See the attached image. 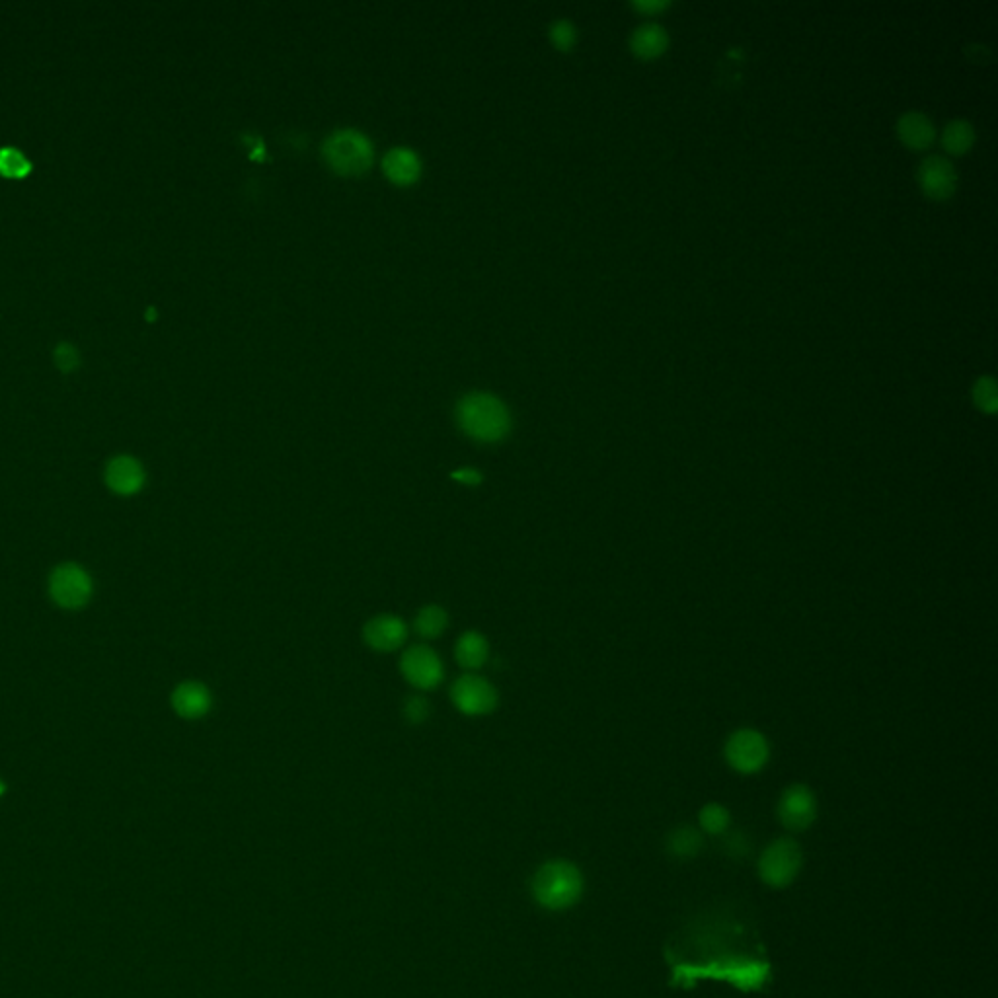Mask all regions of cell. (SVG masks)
<instances>
[{
	"mask_svg": "<svg viewBox=\"0 0 998 998\" xmlns=\"http://www.w3.org/2000/svg\"><path fill=\"white\" fill-rule=\"evenodd\" d=\"M457 422L462 433L478 443H498L511 429L509 410L488 392L466 394L457 404Z\"/></svg>",
	"mask_w": 998,
	"mask_h": 998,
	"instance_id": "cell-1",
	"label": "cell"
},
{
	"mask_svg": "<svg viewBox=\"0 0 998 998\" xmlns=\"http://www.w3.org/2000/svg\"><path fill=\"white\" fill-rule=\"evenodd\" d=\"M583 891V878L574 864L554 860L544 864L535 876L533 893L538 905L562 911L576 905Z\"/></svg>",
	"mask_w": 998,
	"mask_h": 998,
	"instance_id": "cell-2",
	"label": "cell"
},
{
	"mask_svg": "<svg viewBox=\"0 0 998 998\" xmlns=\"http://www.w3.org/2000/svg\"><path fill=\"white\" fill-rule=\"evenodd\" d=\"M322 154L334 172L342 176H359L371 168L375 149L361 131L340 129L324 141Z\"/></svg>",
	"mask_w": 998,
	"mask_h": 998,
	"instance_id": "cell-3",
	"label": "cell"
},
{
	"mask_svg": "<svg viewBox=\"0 0 998 998\" xmlns=\"http://www.w3.org/2000/svg\"><path fill=\"white\" fill-rule=\"evenodd\" d=\"M802 860V848L796 841L778 839L765 848L759 860L761 880L770 887H786L798 878Z\"/></svg>",
	"mask_w": 998,
	"mask_h": 998,
	"instance_id": "cell-4",
	"label": "cell"
},
{
	"mask_svg": "<svg viewBox=\"0 0 998 998\" xmlns=\"http://www.w3.org/2000/svg\"><path fill=\"white\" fill-rule=\"evenodd\" d=\"M726 761L739 774H755L767 767L770 745L761 731L743 728L731 733L726 743Z\"/></svg>",
	"mask_w": 998,
	"mask_h": 998,
	"instance_id": "cell-5",
	"label": "cell"
},
{
	"mask_svg": "<svg viewBox=\"0 0 998 998\" xmlns=\"http://www.w3.org/2000/svg\"><path fill=\"white\" fill-rule=\"evenodd\" d=\"M451 698L457 710L466 716H486L498 706V692L482 677L464 675L455 681Z\"/></svg>",
	"mask_w": 998,
	"mask_h": 998,
	"instance_id": "cell-6",
	"label": "cell"
},
{
	"mask_svg": "<svg viewBox=\"0 0 998 998\" xmlns=\"http://www.w3.org/2000/svg\"><path fill=\"white\" fill-rule=\"evenodd\" d=\"M404 679L418 691H431L443 681V663L439 655L427 646H414L400 659Z\"/></svg>",
	"mask_w": 998,
	"mask_h": 998,
	"instance_id": "cell-7",
	"label": "cell"
},
{
	"mask_svg": "<svg viewBox=\"0 0 998 998\" xmlns=\"http://www.w3.org/2000/svg\"><path fill=\"white\" fill-rule=\"evenodd\" d=\"M49 591L57 605L65 609H78L90 599L92 583L82 568L75 564H65L51 574Z\"/></svg>",
	"mask_w": 998,
	"mask_h": 998,
	"instance_id": "cell-8",
	"label": "cell"
},
{
	"mask_svg": "<svg viewBox=\"0 0 998 998\" xmlns=\"http://www.w3.org/2000/svg\"><path fill=\"white\" fill-rule=\"evenodd\" d=\"M817 815L815 794L806 784L788 786L778 800V819L790 831H806Z\"/></svg>",
	"mask_w": 998,
	"mask_h": 998,
	"instance_id": "cell-9",
	"label": "cell"
},
{
	"mask_svg": "<svg viewBox=\"0 0 998 998\" xmlns=\"http://www.w3.org/2000/svg\"><path fill=\"white\" fill-rule=\"evenodd\" d=\"M919 184L930 199L944 201L956 192L958 174L946 156H926L919 168Z\"/></svg>",
	"mask_w": 998,
	"mask_h": 998,
	"instance_id": "cell-10",
	"label": "cell"
},
{
	"mask_svg": "<svg viewBox=\"0 0 998 998\" xmlns=\"http://www.w3.org/2000/svg\"><path fill=\"white\" fill-rule=\"evenodd\" d=\"M363 638L367 646L375 652H396L404 646L408 638V628L402 618L394 615H379L365 624Z\"/></svg>",
	"mask_w": 998,
	"mask_h": 998,
	"instance_id": "cell-11",
	"label": "cell"
},
{
	"mask_svg": "<svg viewBox=\"0 0 998 998\" xmlns=\"http://www.w3.org/2000/svg\"><path fill=\"white\" fill-rule=\"evenodd\" d=\"M383 170L386 178L392 184L412 186L414 182H418V178L422 174V160L414 151H410L406 147H398V149L388 151L384 156Z\"/></svg>",
	"mask_w": 998,
	"mask_h": 998,
	"instance_id": "cell-12",
	"label": "cell"
},
{
	"mask_svg": "<svg viewBox=\"0 0 998 998\" xmlns=\"http://www.w3.org/2000/svg\"><path fill=\"white\" fill-rule=\"evenodd\" d=\"M106 480H108V486L116 494L129 496V494H135V492L141 490V486L145 482V474H143L141 464L135 461V459H131V457H117V459L108 464Z\"/></svg>",
	"mask_w": 998,
	"mask_h": 998,
	"instance_id": "cell-13",
	"label": "cell"
},
{
	"mask_svg": "<svg viewBox=\"0 0 998 998\" xmlns=\"http://www.w3.org/2000/svg\"><path fill=\"white\" fill-rule=\"evenodd\" d=\"M172 706L182 718L197 720L209 712L211 694L207 691V687H203L201 683L188 681V683H182L172 694Z\"/></svg>",
	"mask_w": 998,
	"mask_h": 998,
	"instance_id": "cell-14",
	"label": "cell"
},
{
	"mask_svg": "<svg viewBox=\"0 0 998 998\" xmlns=\"http://www.w3.org/2000/svg\"><path fill=\"white\" fill-rule=\"evenodd\" d=\"M899 139L913 151L928 149L936 139V129L932 121L921 112H909L899 119L897 125Z\"/></svg>",
	"mask_w": 998,
	"mask_h": 998,
	"instance_id": "cell-15",
	"label": "cell"
},
{
	"mask_svg": "<svg viewBox=\"0 0 998 998\" xmlns=\"http://www.w3.org/2000/svg\"><path fill=\"white\" fill-rule=\"evenodd\" d=\"M630 47L636 57L650 61L661 57L667 51L669 36L659 24H644L632 34Z\"/></svg>",
	"mask_w": 998,
	"mask_h": 998,
	"instance_id": "cell-16",
	"label": "cell"
},
{
	"mask_svg": "<svg viewBox=\"0 0 998 998\" xmlns=\"http://www.w3.org/2000/svg\"><path fill=\"white\" fill-rule=\"evenodd\" d=\"M455 653H457L459 665H462L464 669H480L490 657V646L482 634L470 630L459 638Z\"/></svg>",
	"mask_w": 998,
	"mask_h": 998,
	"instance_id": "cell-17",
	"label": "cell"
},
{
	"mask_svg": "<svg viewBox=\"0 0 998 998\" xmlns=\"http://www.w3.org/2000/svg\"><path fill=\"white\" fill-rule=\"evenodd\" d=\"M973 143H975V131H973L969 121L956 119V121L948 123V127L944 129L942 145L950 154L967 153L973 147Z\"/></svg>",
	"mask_w": 998,
	"mask_h": 998,
	"instance_id": "cell-18",
	"label": "cell"
},
{
	"mask_svg": "<svg viewBox=\"0 0 998 998\" xmlns=\"http://www.w3.org/2000/svg\"><path fill=\"white\" fill-rule=\"evenodd\" d=\"M704 845V839L700 835L698 829H694L691 825H683L679 829H675L671 835H669V852L677 858H692L700 852V848Z\"/></svg>",
	"mask_w": 998,
	"mask_h": 998,
	"instance_id": "cell-19",
	"label": "cell"
},
{
	"mask_svg": "<svg viewBox=\"0 0 998 998\" xmlns=\"http://www.w3.org/2000/svg\"><path fill=\"white\" fill-rule=\"evenodd\" d=\"M447 624H449V616L437 605L423 607L416 616V632L427 640L439 638L445 632Z\"/></svg>",
	"mask_w": 998,
	"mask_h": 998,
	"instance_id": "cell-20",
	"label": "cell"
},
{
	"mask_svg": "<svg viewBox=\"0 0 998 998\" xmlns=\"http://www.w3.org/2000/svg\"><path fill=\"white\" fill-rule=\"evenodd\" d=\"M698 821L704 833L708 835H726L730 829V811L722 804H708L698 813Z\"/></svg>",
	"mask_w": 998,
	"mask_h": 998,
	"instance_id": "cell-21",
	"label": "cell"
},
{
	"mask_svg": "<svg viewBox=\"0 0 998 998\" xmlns=\"http://www.w3.org/2000/svg\"><path fill=\"white\" fill-rule=\"evenodd\" d=\"M32 170L28 158L16 149H0V174L8 178H24Z\"/></svg>",
	"mask_w": 998,
	"mask_h": 998,
	"instance_id": "cell-22",
	"label": "cell"
},
{
	"mask_svg": "<svg viewBox=\"0 0 998 998\" xmlns=\"http://www.w3.org/2000/svg\"><path fill=\"white\" fill-rule=\"evenodd\" d=\"M973 402L977 404L979 410L987 412V414H995L997 412V384L991 379V377H983L979 379L975 386H973Z\"/></svg>",
	"mask_w": 998,
	"mask_h": 998,
	"instance_id": "cell-23",
	"label": "cell"
},
{
	"mask_svg": "<svg viewBox=\"0 0 998 998\" xmlns=\"http://www.w3.org/2000/svg\"><path fill=\"white\" fill-rule=\"evenodd\" d=\"M550 39L560 51H568L576 45L577 32L572 22L568 20H558L550 28Z\"/></svg>",
	"mask_w": 998,
	"mask_h": 998,
	"instance_id": "cell-24",
	"label": "cell"
},
{
	"mask_svg": "<svg viewBox=\"0 0 998 998\" xmlns=\"http://www.w3.org/2000/svg\"><path fill=\"white\" fill-rule=\"evenodd\" d=\"M404 714H406V718H408L410 724H422V722H425L427 716H429V702H427V698L420 696V694L410 696L406 700V704H404Z\"/></svg>",
	"mask_w": 998,
	"mask_h": 998,
	"instance_id": "cell-25",
	"label": "cell"
},
{
	"mask_svg": "<svg viewBox=\"0 0 998 998\" xmlns=\"http://www.w3.org/2000/svg\"><path fill=\"white\" fill-rule=\"evenodd\" d=\"M724 850L730 858H743L751 852V843L743 831H731L724 839Z\"/></svg>",
	"mask_w": 998,
	"mask_h": 998,
	"instance_id": "cell-26",
	"label": "cell"
},
{
	"mask_svg": "<svg viewBox=\"0 0 998 998\" xmlns=\"http://www.w3.org/2000/svg\"><path fill=\"white\" fill-rule=\"evenodd\" d=\"M55 361L63 371H73L80 363L78 351L71 344H59L55 349Z\"/></svg>",
	"mask_w": 998,
	"mask_h": 998,
	"instance_id": "cell-27",
	"label": "cell"
},
{
	"mask_svg": "<svg viewBox=\"0 0 998 998\" xmlns=\"http://www.w3.org/2000/svg\"><path fill=\"white\" fill-rule=\"evenodd\" d=\"M669 4L663 2V0H642V2H636L634 8L646 16H655L659 12H663Z\"/></svg>",
	"mask_w": 998,
	"mask_h": 998,
	"instance_id": "cell-28",
	"label": "cell"
},
{
	"mask_svg": "<svg viewBox=\"0 0 998 998\" xmlns=\"http://www.w3.org/2000/svg\"><path fill=\"white\" fill-rule=\"evenodd\" d=\"M451 476H453V480H457L461 484H468V486H476L482 480V474L474 468H461V470L453 472Z\"/></svg>",
	"mask_w": 998,
	"mask_h": 998,
	"instance_id": "cell-29",
	"label": "cell"
},
{
	"mask_svg": "<svg viewBox=\"0 0 998 998\" xmlns=\"http://www.w3.org/2000/svg\"><path fill=\"white\" fill-rule=\"evenodd\" d=\"M0 794H2V784H0Z\"/></svg>",
	"mask_w": 998,
	"mask_h": 998,
	"instance_id": "cell-30",
	"label": "cell"
}]
</instances>
